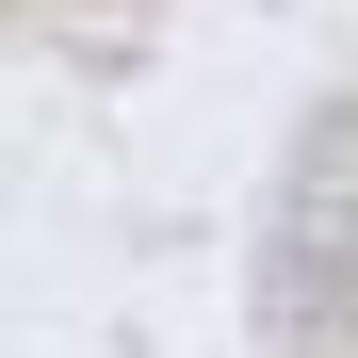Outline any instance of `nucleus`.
Returning a JSON list of instances; mask_svg holds the SVG:
<instances>
[{
    "label": "nucleus",
    "mask_w": 358,
    "mask_h": 358,
    "mask_svg": "<svg viewBox=\"0 0 358 358\" xmlns=\"http://www.w3.org/2000/svg\"><path fill=\"white\" fill-rule=\"evenodd\" d=\"M277 310L293 326L358 310V114H326L310 163H293V196H277Z\"/></svg>",
    "instance_id": "obj_1"
}]
</instances>
